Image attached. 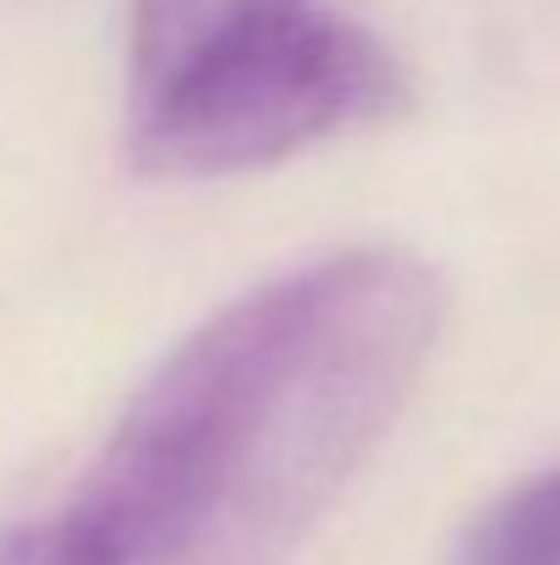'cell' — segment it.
Instances as JSON below:
<instances>
[{
    "mask_svg": "<svg viewBox=\"0 0 560 565\" xmlns=\"http://www.w3.org/2000/svg\"><path fill=\"white\" fill-rule=\"evenodd\" d=\"M456 565H560V467L506 489L467 527Z\"/></svg>",
    "mask_w": 560,
    "mask_h": 565,
    "instance_id": "4",
    "label": "cell"
},
{
    "mask_svg": "<svg viewBox=\"0 0 560 565\" xmlns=\"http://www.w3.org/2000/svg\"><path fill=\"white\" fill-rule=\"evenodd\" d=\"M445 286L406 247L286 269L144 379L0 565H286L401 417Z\"/></svg>",
    "mask_w": 560,
    "mask_h": 565,
    "instance_id": "1",
    "label": "cell"
},
{
    "mask_svg": "<svg viewBox=\"0 0 560 565\" xmlns=\"http://www.w3.org/2000/svg\"><path fill=\"white\" fill-rule=\"evenodd\" d=\"M292 6H308V0H133V33H127L133 77H127V94L166 77L171 66H182L203 44L225 39L231 28H242L253 17H270V11H292Z\"/></svg>",
    "mask_w": 560,
    "mask_h": 565,
    "instance_id": "3",
    "label": "cell"
},
{
    "mask_svg": "<svg viewBox=\"0 0 560 565\" xmlns=\"http://www.w3.org/2000/svg\"><path fill=\"white\" fill-rule=\"evenodd\" d=\"M406 99L395 55L330 6L308 0L242 22L133 88L127 149L144 177L209 182L264 171Z\"/></svg>",
    "mask_w": 560,
    "mask_h": 565,
    "instance_id": "2",
    "label": "cell"
}]
</instances>
